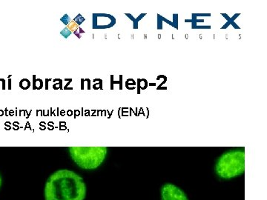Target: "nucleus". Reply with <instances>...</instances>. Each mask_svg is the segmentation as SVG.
Wrapping results in <instances>:
<instances>
[{"instance_id":"obj_13","label":"nucleus","mask_w":267,"mask_h":200,"mask_svg":"<svg viewBox=\"0 0 267 200\" xmlns=\"http://www.w3.org/2000/svg\"><path fill=\"white\" fill-rule=\"evenodd\" d=\"M80 33H84L83 31L81 30V29H80ZM74 34H75L76 36H77V37H78L79 38H80V35H79V34H80V33H78V32H74Z\"/></svg>"},{"instance_id":"obj_20","label":"nucleus","mask_w":267,"mask_h":200,"mask_svg":"<svg viewBox=\"0 0 267 200\" xmlns=\"http://www.w3.org/2000/svg\"><path fill=\"white\" fill-rule=\"evenodd\" d=\"M10 114H11V115H13V114H14V111H10Z\"/></svg>"},{"instance_id":"obj_11","label":"nucleus","mask_w":267,"mask_h":200,"mask_svg":"<svg viewBox=\"0 0 267 200\" xmlns=\"http://www.w3.org/2000/svg\"><path fill=\"white\" fill-rule=\"evenodd\" d=\"M60 20H61V21L63 22V24L66 25V26H68V25L69 24L70 22H71V19H70V17H68V15H65L64 16L60 19Z\"/></svg>"},{"instance_id":"obj_14","label":"nucleus","mask_w":267,"mask_h":200,"mask_svg":"<svg viewBox=\"0 0 267 200\" xmlns=\"http://www.w3.org/2000/svg\"><path fill=\"white\" fill-rule=\"evenodd\" d=\"M9 89H12V80L10 78L9 80Z\"/></svg>"},{"instance_id":"obj_10","label":"nucleus","mask_w":267,"mask_h":200,"mask_svg":"<svg viewBox=\"0 0 267 200\" xmlns=\"http://www.w3.org/2000/svg\"><path fill=\"white\" fill-rule=\"evenodd\" d=\"M60 34H62L63 37H64L65 38L67 39L68 37H69L70 35H71V32L69 30V29H68V28H66V29H64L63 31H61Z\"/></svg>"},{"instance_id":"obj_16","label":"nucleus","mask_w":267,"mask_h":200,"mask_svg":"<svg viewBox=\"0 0 267 200\" xmlns=\"http://www.w3.org/2000/svg\"><path fill=\"white\" fill-rule=\"evenodd\" d=\"M82 83H81V89L83 90L84 88V80L83 79H82L81 80Z\"/></svg>"},{"instance_id":"obj_7","label":"nucleus","mask_w":267,"mask_h":200,"mask_svg":"<svg viewBox=\"0 0 267 200\" xmlns=\"http://www.w3.org/2000/svg\"><path fill=\"white\" fill-rule=\"evenodd\" d=\"M67 28L71 31V33H74V32H77V31H78L79 29H80L78 25H77L74 20H71V21L70 22L69 24L67 26Z\"/></svg>"},{"instance_id":"obj_2","label":"nucleus","mask_w":267,"mask_h":200,"mask_svg":"<svg viewBox=\"0 0 267 200\" xmlns=\"http://www.w3.org/2000/svg\"><path fill=\"white\" fill-rule=\"evenodd\" d=\"M245 171V153L242 150H231L223 153L216 164V173L223 179H232Z\"/></svg>"},{"instance_id":"obj_1","label":"nucleus","mask_w":267,"mask_h":200,"mask_svg":"<svg viewBox=\"0 0 267 200\" xmlns=\"http://www.w3.org/2000/svg\"><path fill=\"white\" fill-rule=\"evenodd\" d=\"M85 194L83 178L72 170H57L49 178L45 187L46 200H84Z\"/></svg>"},{"instance_id":"obj_21","label":"nucleus","mask_w":267,"mask_h":200,"mask_svg":"<svg viewBox=\"0 0 267 200\" xmlns=\"http://www.w3.org/2000/svg\"><path fill=\"white\" fill-rule=\"evenodd\" d=\"M62 114H64V111H62Z\"/></svg>"},{"instance_id":"obj_17","label":"nucleus","mask_w":267,"mask_h":200,"mask_svg":"<svg viewBox=\"0 0 267 200\" xmlns=\"http://www.w3.org/2000/svg\"><path fill=\"white\" fill-rule=\"evenodd\" d=\"M68 114L69 116L72 115V111H71V110H69V111H68Z\"/></svg>"},{"instance_id":"obj_15","label":"nucleus","mask_w":267,"mask_h":200,"mask_svg":"<svg viewBox=\"0 0 267 200\" xmlns=\"http://www.w3.org/2000/svg\"><path fill=\"white\" fill-rule=\"evenodd\" d=\"M46 89L48 90V89H49V80H48V79H46Z\"/></svg>"},{"instance_id":"obj_5","label":"nucleus","mask_w":267,"mask_h":200,"mask_svg":"<svg viewBox=\"0 0 267 200\" xmlns=\"http://www.w3.org/2000/svg\"><path fill=\"white\" fill-rule=\"evenodd\" d=\"M116 20L114 17L106 14H93V25L94 29H106L115 25Z\"/></svg>"},{"instance_id":"obj_9","label":"nucleus","mask_w":267,"mask_h":200,"mask_svg":"<svg viewBox=\"0 0 267 200\" xmlns=\"http://www.w3.org/2000/svg\"><path fill=\"white\" fill-rule=\"evenodd\" d=\"M85 19L84 18V17L82 16L80 14H79V15L74 19V21L75 22V23H77L78 26H80V25L83 24V23L84 21H85Z\"/></svg>"},{"instance_id":"obj_19","label":"nucleus","mask_w":267,"mask_h":200,"mask_svg":"<svg viewBox=\"0 0 267 200\" xmlns=\"http://www.w3.org/2000/svg\"><path fill=\"white\" fill-rule=\"evenodd\" d=\"M1 184H2V178H1V176H0V187H1Z\"/></svg>"},{"instance_id":"obj_12","label":"nucleus","mask_w":267,"mask_h":200,"mask_svg":"<svg viewBox=\"0 0 267 200\" xmlns=\"http://www.w3.org/2000/svg\"><path fill=\"white\" fill-rule=\"evenodd\" d=\"M0 82H2V83H3V89H6V80L4 79H0Z\"/></svg>"},{"instance_id":"obj_4","label":"nucleus","mask_w":267,"mask_h":200,"mask_svg":"<svg viewBox=\"0 0 267 200\" xmlns=\"http://www.w3.org/2000/svg\"><path fill=\"white\" fill-rule=\"evenodd\" d=\"M163 200H189L186 193L177 186L166 184L161 188Z\"/></svg>"},{"instance_id":"obj_6","label":"nucleus","mask_w":267,"mask_h":200,"mask_svg":"<svg viewBox=\"0 0 267 200\" xmlns=\"http://www.w3.org/2000/svg\"><path fill=\"white\" fill-rule=\"evenodd\" d=\"M19 85H20V87L22 89L27 90L30 88L31 82L30 80H28V79H23V80H20Z\"/></svg>"},{"instance_id":"obj_3","label":"nucleus","mask_w":267,"mask_h":200,"mask_svg":"<svg viewBox=\"0 0 267 200\" xmlns=\"http://www.w3.org/2000/svg\"><path fill=\"white\" fill-rule=\"evenodd\" d=\"M105 147H71L70 155L79 167L95 169L100 166L107 155Z\"/></svg>"},{"instance_id":"obj_8","label":"nucleus","mask_w":267,"mask_h":200,"mask_svg":"<svg viewBox=\"0 0 267 200\" xmlns=\"http://www.w3.org/2000/svg\"><path fill=\"white\" fill-rule=\"evenodd\" d=\"M34 89H41L43 86V80H42L41 79H37V80H35V77H34Z\"/></svg>"},{"instance_id":"obj_18","label":"nucleus","mask_w":267,"mask_h":200,"mask_svg":"<svg viewBox=\"0 0 267 200\" xmlns=\"http://www.w3.org/2000/svg\"><path fill=\"white\" fill-rule=\"evenodd\" d=\"M3 115V111L2 110H0V116Z\"/></svg>"}]
</instances>
